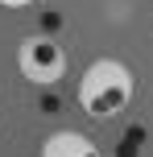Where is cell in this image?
<instances>
[{
    "label": "cell",
    "mask_w": 153,
    "mask_h": 157,
    "mask_svg": "<svg viewBox=\"0 0 153 157\" xmlns=\"http://www.w3.org/2000/svg\"><path fill=\"white\" fill-rule=\"evenodd\" d=\"M132 95H137V78L120 58H95L79 78V108L91 120H116L128 112Z\"/></svg>",
    "instance_id": "6da1fadb"
},
{
    "label": "cell",
    "mask_w": 153,
    "mask_h": 157,
    "mask_svg": "<svg viewBox=\"0 0 153 157\" xmlns=\"http://www.w3.org/2000/svg\"><path fill=\"white\" fill-rule=\"evenodd\" d=\"M17 71L29 78L33 87H54L66 75V50L50 33H29L17 46Z\"/></svg>",
    "instance_id": "7a4b0ae2"
},
{
    "label": "cell",
    "mask_w": 153,
    "mask_h": 157,
    "mask_svg": "<svg viewBox=\"0 0 153 157\" xmlns=\"http://www.w3.org/2000/svg\"><path fill=\"white\" fill-rule=\"evenodd\" d=\"M41 157H104L95 141L87 132H75V128H58L41 141Z\"/></svg>",
    "instance_id": "3957f363"
},
{
    "label": "cell",
    "mask_w": 153,
    "mask_h": 157,
    "mask_svg": "<svg viewBox=\"0 0 153 157\" xmlns=\"http://www.w3.org/2000/svg\"><path fill=\"white\" fill-rule=\"evenodd\" d=\"M0 4H4V8H29L33 0H0Z\"/></svg>",
    "instance_id": "277c9868"
}]
</instances>
